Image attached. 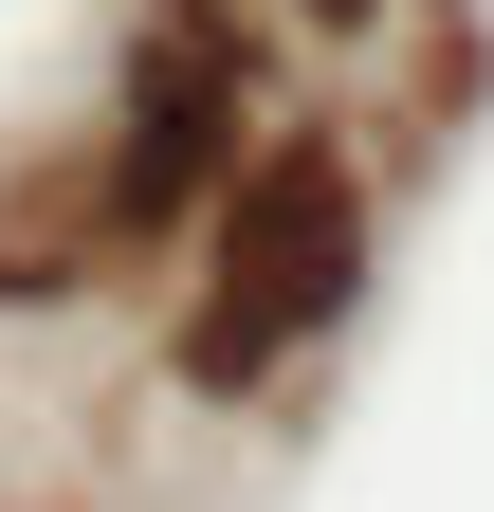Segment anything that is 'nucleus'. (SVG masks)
Returning a JSON list of instances; mask_svg holds the SVG:
<instances>
[{"label": "nucleus", "instance_id": "f03ea898", "mask_svg": "<svg viewBox=\"0 0 494 512\" xmlns=\"http://www.w3.org/2000/svg\"><path fill=\"white\" fill-rule=\"evenodd\" d=\"M238 183V37L220 19H147L129 110H110V220H183Z\"/></svg>", "mask_w": 494, "mask_h": 512}, {"label": "nucleus", "instance_id": "f257e3e1", "mask_svg": "<svg viewBox=\"0 0 494 512\" xmlns=\"http://www.w3.org/2000/svg\"><path fill=\"white\" fill-rule=\"evenodd\" d=\"M348 293H366V183L330 147H275V165L220 183V256H202V311H183V366L202 384H275Z\"/></svg>", "mask_w": 494, "mask_h": 512}]
</instances>
